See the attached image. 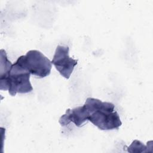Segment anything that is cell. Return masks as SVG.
<instances>
[{
	"mask_svg": "<svg viewBox=\"0 0 153 153\" xmlns=\"http://www.w3.org/2000/svg\"><path fill=\"white\" fill-rule=\"evenodd\" d=\"M88 112V121L102 130L118 129L122 123L115 105L109 102L88 97L84 104Z\"/></svg>",
	"mask_w": 153,
	"mask_h": 153,
	"instance_id": "6da1fadb",
	"label": "cell"
},
{
	"mask_svg": "<svg viewBox=\"0 0 153 153\" xmlns=\"http://www.w3.org/2000/svg\"><path fill=\"white\" fill-rule=\"evenodd\" d=\"M30 74L16 62L13 64L7 76L0 80V89L8 90L9 94L14 96L17 93H27L33 90L30 81Z\"/></svg>",
	"mask_w": 153,
	"mask_h": 153,
	"instance_id": "7a4b0ae2",
	"label": "cell"
},
{
	"mask_svg": "<svg viewBox=\"0 0 153 153\" xmlns=\"http://www.w3.org/2000/svg\"><path fill=\"white\" fill-rule=\"evenodd\" d=\"M16 63L39 78L49 75L52 68L51 61L36 50H29L25 55L20 56Z\"/></svg>",
	"mask_w": 153,
	"mask_h": 153,
	"instance_id": "3957f363",
	"label": "cell"
},
{
	"mask_svg": "<svg viewBox=\"0 0 153 153\" xmlns=\"http://www.w3.org/2000/svg\"><path fill=\"white\" fill-rule=\"evenodd\" d=\"M69 48L68 46L57 45L51 60V63L55 66L59 74L69 79L72 73L78 60L69 57Z\"/></svg>",
	"mask_w": 153,
	"mask_h": 153,
	"instance_id": "277c9868",
	"label": "cell"
},
{
	"mask_svg": "<svg viewBox=\"0 0 153 153\" xmlns=\"http://www.w3.org/2000/svg\"><path fill=\"white\" fill-rule=\"evenodd\" d=\"M88 111L83 105L73 109H68L66 112L60 117L59 122L62 126H67L72 122L76 126L81 127L88 121Z\"/></svg>",
	"mask_w": 153,
	"mask_h": 153,
	"instance_id": "5b68a950",
	"label": "cell"
},
{
	"mask_svg": "<svg viewBox=\"0 0 153 153\" xmlns=\"http://www.w3.org/2000/svg\"><path fill=\"white\" fill-rule=\"evenodd\" d=\"M12 66L13 63L8 59L6 51L1 49L0 51V80L7 76Z\"/></svg>",
	"mask_w": 153,
	"mask_h": 153,
	"instance_id": "8992f818",
	"label": "cell"
},
{
	"mask_svg": "<svg viewBox=\"0 0 153 153\" xmlns=\"http://www.w3.org/2000/svg\"><path fill=\"white\" fill-rule=\"evenodd\" d=\"M147 148H148V143L147 144V146H145L140 141L138 140H134L130 145V146L128 148V151L130 152H147L148 151Z\"/></svg>",
	"mask_w": 153,
	"mask_h": 153,
	"instance_id": "52a82bcc",
	"label": "cell"
}]
</instances>
